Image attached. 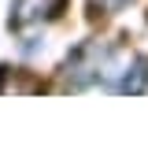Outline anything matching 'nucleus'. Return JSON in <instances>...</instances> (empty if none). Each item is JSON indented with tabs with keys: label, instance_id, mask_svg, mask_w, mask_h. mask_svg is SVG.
<instances>
[{
	"label": "nucleus",
	"instance_id": "f257e3e1",
	"mask_svg": "<svg viewBox=\"0 0 148 152\" xmlns=\"http://www.w3.org/2000/svg\"><path fill=\"white\" fill-rule=\"evenodd\" d=\"M63 7V0H15V22H37V19H48Z\"/></svg>",
	"mask_w": 148,
	"mask_h": 152
},
{
	"label": "nucleus",
	"instance_id": "f03ea898",
	"mask_svg": "<svg viewBox=\"0 0 148 152\" xmlns=\"http://www.w3.org/2000/svg\"><path fill=\"white\" fill-rule=\"evenodd\" d=\"M93 4H96V7H104V11H118L126 0H93Z\"/></svg>",
	"mask_w": 148,
	"mask_h": 152
}]
</instances>
